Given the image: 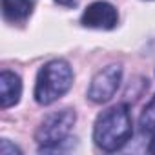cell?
<instances>
[{"instance_id":"cell-1","label":"cell","mask_w":155,"mask_h":155,"mask_svg":"<svg viewBox=\"0 0 155 155\" xmlns=\"http://www.w3.org/2000/svg\"><path fill=\"white\" fill-rule=\"evenodd\" d=\"M133 135V122L130 106L126 102L115 104L102 111L93 124V142L102 151H119Z\"/></svg>"},{"instance_id":"cell-2","label":"cell","mask_w":155,"mask_h":155,"mask_svg":"<svg viewBox=\"0 0 155 155\" xmlns=\"http://www.w3.org/2000/svg\"><path fill=\"white\" fill-rule=\"evenodd\" d=\"M75 120H77V113L71 108H64L60 111L49 113L35 131L38 151L40 153H48V151L60 153V151L73 148L75 139H71L69 133L75 126Z\"/></svg>"},{"instance_id":"cell-3","label":"cell","mask_w":155,"mask_h":155,"mask_svg":"<svg viewBox=\"0 0 155 155\" xmlns=\"http://www.w3.org/2000/svg\"><path fill=\"white\" fill-rule=\"evenodd\" d=\"M71 86H73V69L69 62L64 58H53L40 68L33 95L40 106H49L57 102L60 97H64Z\"/></svg>"},{"instance_id":"cell-4","label":"cell","mask_w":155,"mask_h":155,"mask_svg":"<svg viewBox=\"0 0 155 155\" xmlns=\"http://www.w3.org/2000/svg\"><path fill=\"white\" fill-rule=\"evenodd\" d=\"M120 81H122V68L119 64L106 66L104 69L95 73V77L91 79L88 88V99L95 104H106L117 93Z\"/></svg>"},{"instance_id":"cell-5","label":"cell","mask_w":155,"mask_h":155,"mask_svg":"<svg viewBox=\"0 0 155 155\" xmlns=\"http://www.w3.org/2000/svg\"><path fill=\"white\" fill-rule=\"evenodd\" d=\"M81 24L84 28H91V29H113L119 24V13L115 9L113 4L106 2V0H97V2L90 4L82 17H81Z\"/></svg>"},{"instance_id":"cell-6","label":"cell","mask_w":155,"mask_h":155,"mask_svg":"<svg viewBox=\"0 0 155 155\" xmlns=\"http://www.w3.org/2000/svg\"><path fill=\"white\" fill-rule=\"evenodd\" d=\"M22 97V79L9 69H4L0 73V108H11L18 104Z\"/></svg>"},{"instance_id":"cell-7","label":"cell","mask_w":155,"mask_h":155,"mask_svg":"<svg viewBox=\"0 0 155 155\" xmlns=\"http://www.w3.org/2000/svg\"><path fill=\"white\" fill-rule=\"evenodd\" d=\"M35 9V0H2V15L8 22H26Z\"/></svg>"},{"instance_id":"cell-8","label":"cell","mask_w":155,"mask_h":155,"mask_svg":"<svg viewBox=\"0 0 155 155\" xmlns=\"http://www.w3.org/2000/svg\"><path fill=\"white\" fill-rule=\"evenodd\" d=\"M139 126L144 133H151L155 131V95L153 99L146 104V108L142 110L140 117H139Z\"/></svg>"},{"instance_id":"cell-9","label":"cell","mask_w":155,"mask_h":155,"mask_svg":"<svg viewBox=\"0 0 155 155\" xmlns=\"http://www.w3.org/2000/svg\"><path fill=\"white\" fill-rule=\"evenodd\" d=\"M0 153H4V155H8V153H22V150L17 148V146H13L8 139H4L2 144H0Z\"/></svg>"},{"instance_id":"cell-10","label":"cell","mask_w":155,"mask_h":155,"mask_svg":"<svg viewBox=\"0 0 155 155\" xmlns=\"http://www.w3.org/2000/svg\"><path fill=\"white\" fill-rule=\"evenodd\" d=\"M55 4L64 6V8H75L77 6V0H55Z\"/></svg>"},{"instance_id":"cell-11","label":"cell","mask_w":155,"mask_h":155,"mask_svg":"<svg viewBox=\"0 0 155 155\" xmlns=\"http://www.w3.org/2000/svg\"><path fill=\"white\" fill-rule=\"evenodd\" d=\"M148 151L151 153V155H155V135L151 137V140H150V146H148Z\"/></svg>"}]
</instances>
